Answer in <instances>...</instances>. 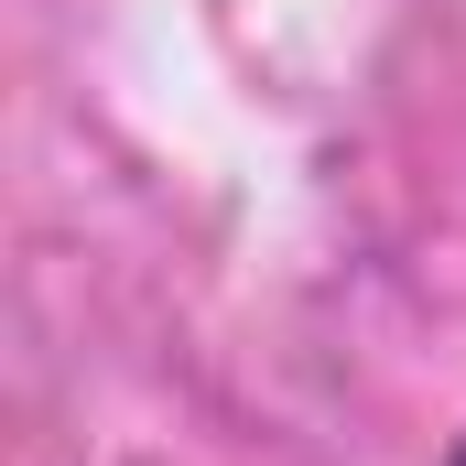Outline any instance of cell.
<instances>
[{"mask_svg": "<svg viewBox=\"0 0 466 466\" xmlns=\"http://www.w3.org/2000/svg\"><path fill=\"white\" fill-rule=\"evenodd\" d=\"M456 466H466V456H456Z\"/></svg>", "mask_w": 466, "mask_h": 466, "instance_id": "cell-1", "label": "cell"}]
</instances>
